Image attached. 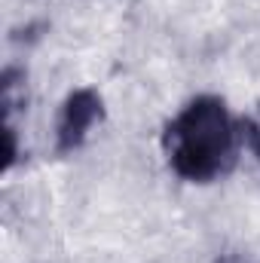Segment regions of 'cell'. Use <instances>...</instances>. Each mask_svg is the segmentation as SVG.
<instances>
[{"label":"cell","mask_w":260,"mask_h":263,"mask_svg":"<svg viewBox=\"0 0 260 263\" xmlns=\"http://www.w3.org/2000/svg\"><path fill=\"white\" fill-rule=\"evenodd\" d=\"M104 117V101L95 89L83 86V89H73L65 98L62 110H59V123H55V150L65 156L73 153L86 144L89 132L95 129Z\"/></svg>","instance_id":"cell-2"},{"label":"cell","mask_w":260,"mask_h":263,"mask_svg":"<svg viewBox=\"0 0 260 263\" xmlns=\"http://www.w3.org/2000/svg\"><path fill=\"white\" fill-rule=\"evenodd\" d=\"M242 138H245V144L251 147V153L257 156V162H260V104L251 117L242 120Z\"/></svg>","instance_id":"cell-3"},{"label":"cell","mask_w":260,"mask_h":263,"mask_svg":"<svg viewBox=\"0 0 260 263\" xmlns=\"http://www.w3.org/2000/svg\"><path fill=\"white\" fill-rule=\"evenodd\" d=\"M217 263H251V260H245L242 254H224V257H217Z\"/></svg>","instance_id":"cell-4"},{"label":"cell","mask_w":260,"mask_h":263,"mask_svg":"<svg viewBox=\"0 0 260 263\" xmlns=\"http://www.w3.org/2000/svg\"><path fill=\"white\" fill-rule=\"evenodd\" d=\"M242 120L233 117L220 95L190 98L162 129V153L169 168L187 184H214L239 162Z\"/></svg>","instance_id":"cell-1"}]
</instances>
